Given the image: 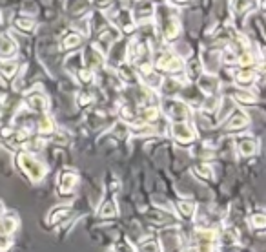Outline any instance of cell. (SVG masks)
<instances>
[{"label":"cell","instance_id":"cell-43","mask_svg":"<svg viewBox=\"0 0 266 252\" xmlns=\"http://www.w3.org/2000/svg\"><path fill=\"white\" fill-rule=\"evenodd\" d=\"M248 225H250L251 230H265L266 216L263 214V212H253V214L248 218Z\"/></svg>","mask_w":266,"mask_h":252},{"label":"cell","instance_id":"cell-52","mask_svg":"<svg viewBox=\"0 0 266 252\" xmlns=\"http://www.w3.org/2000/svg\"><path fill=\"white\" fill-rule=\"evenodd\" d=\"M108 252H115V251H113V249H110V251H108Z\"/></svg>","mask_w":266,"mask_h":252},{"label":"cell","instance_id":"cell-37","mask_svg":"<svg viewBox=\"0 0 266 252\" xmlns=\"http://www.w3.org/2000/svg\"><path fill=\"white\" fill-rule=\"evenodd\" d=\"M82 66H84L82 53H69L68 57H66V61H64V68H66V71L71 73L73 77L77 75V71L82 68Z\"/></svg>","mask_w":266,"mask_h":252},{"label":"cell","instance_id":"cell-16","mask_svg":"<svg viewBox=\"0 0 266 252\" xmlns=\"http://www.w3.org/2000/svg\"><path fill=\"white\" fill-rule=\"evenodd\" d=\"M177 99L183 101L190 110H201V104H203V101H204V95L199 92V88L195 84H184V88L181 90Z\"/></svg>","mask_w":266,"mask_h":252},{"label":"cell","instance_id":"cell-29","mask_svg":"<svg viewBox=\"0 0 266 252\" xmlns=\"http://www.w3.org/2000/svg\"><path fill=\"white\" fill-rule=\"evenodd\" d=\"M97 216H99V219H102V221H111V219H115V218L119 216V206L115 203V199L111 198L104 199L99 205V208H97Z\"/></svg>","mask_w":266,"mask_h":252},{"label":"cell","instance_id":"cell-19","mask_svg":"<svg viewBox=\"0 0 266 252\" xmlns=\"http://www.w3.org/2000/svg\"><path fill=\"white\" fill-rule=\"evenodd\" d=\"M35 132H37L38 139H51L53 134L57 132V124H55V119L49 114H40L37 117V122H35Z\"/></svg>","mask_w":266,"mask_h":252},{"label":"cell","instance_id":"cell-1","mask_svg":"<svg viewBox=\"0 0 266 252\" xmlns=\"http://www.w3.org/2000/svg\"><path fill=\"white\" fill-rule=\"evenodd\" d=\"M184 59L183 55L175 53V51H170V50H153V59H152V64H153V69L160 73L164 77H179L183 75L184 71Z\"/></svg>","mask_w":266,"mask_h":252},{"label":"cell","instance_id":"cell-46","mask_svg":"<svg viewBox=\"0 0 266 252\" xmlns=\"http://www.w3.org/2000/svg\"><path fill=\"white\" fill-rule=\"evenodd\" d=\"M111 249H113L115 252H137L135 251V247L129 243L128 239H121V241H117Z\"/></svg>","mask_w":266,"mask_h":252},{"label":"cell","instance_id":"cell-47","mask_svg":"<svg viewBox=\"0 0 266 252\" xmlns=\"http://www.w3.org/2000/svg\"><path fill=\"white\" fill-rule=\"evenodd\" d=\"M117 139H126L128 137V124H124V122H117L113 126V130H111Z\"/></svg>","mask_w":266,"mask_h":252},{"label":"cell","instance_id":"cell-49","mask_svg":"<svg viewBox=\"0 0 266 252\" xmlns=\"http://www.w3.org/2000/svg\"><path fill=\"white\" fill-rule=\"evenodd\" d=\"M170 8H188L190 2H168Z\"/></svg>","mask_w":266,"mask_h":252},{"label":"cell","instance_id":"cell-25","mask_svg":"<svg viewBox=\"0 0 266 252\" xmlns=\"http://www.w3.org/2000/svg\"><path fill=\"white\" fill-rule=\"evenodd\" d=\"M175 210H177V214L181 216L184 221H191L197 216V203L191 201V199H179L175 203Z\"/></svg>","mask_w":266,"mask_h":252},{"label":"cell","instance_id":"cell-6","mask_svg":"<svg viewBox=\"0 0 266 252\" xmlns=\"http://www.w3.org/2000/svg\"><path fill=\"white\" fill-rule=\"evenodd\" d=\"M250 126V115L246 114L241 108H235L232 114L222 121V132L224 134H230V135H241L244 132L248 130Z\"/></svg>","mask_w":266,"mask_h":252},{"label":"cell","instance_id":"cell-50","mask_svg":"<svg viewBox=\"0 0 266 252\" xmlns=\"http://www.w3.org/2000/svg\"><path fill=\"white\" fill-rule=\"evenodd\" d=\"M4 214H6V206H4V203L0 201V219L4 218Z\"/></svg>","mask_w":266,"mask_h":252},{"label":"cell","instance_id":"cell-45","mask_svg":"<svg viewBox=\"0 0 266 252\" xmlns=\"http://www.w3.org/2000/svg\"><path fill=\"white\" fill-rule=\"evenodd\" d=\"M51 141H53V145H57V146H68L69 145V134L66 130H57L53 134Z\"/></svg>","mask_w":266,"mask_h":252},{"label":"cell","instance_id":"cell-4","mask_svg":"<svg viewBox=\"0 0 266 252\" xmlns=\"http://www.w3.org/2000/svg\"><path fill=\"white\" fill-rule=\"evenodd\" d=\"M170 135L179 146H193L195 143H199V134L197 128L193 126V122H175L170 124Z\"/></svg>","mask_w":266,"mask_h":252},{"label":"cell","instance_id":"cell-30","mask_svg":"<svg viewBox=\"0 0 266 252\" xmlns=\"http://www.w3.org/2000/svg\"><path fill=\"white\" fill-rule=\"evenodd\" d=\"M20 227V219L15 214H4V218L0 219V236L11 237L16 232V229Z\"/></svg>","mask_w":266,"mask_h":252},{"label":"cell","instance_id":"cell-20","mask_svg":"<svg viewBox=\"0 0 266 252\" xmlns=\"http://www.w3.org/2000/svg\"><path fill=\"white\" fill-rule=\"evenodd\" d=\"M115 77L119 79L121 84H126V86H131L135 88L141 84V79H139V73L135 71V68L129 64V62H122L121 66L115 68Z\"/></svg>","mask_w":266,"mask_h":252},{"label":"cell","instance_id":"cell-26","mask_svg":"<svg viewBox=\"0 0 266 252\" xmlns=\"http://www.w3.org/2000/svg\"><path fill=\"white\" fill-rule=\"evenodd\" d=\"M13 28H15L16 31H20V33H24V35H33V33L37 31L38 24L37 20L30 15H16L15 18H13Z\"/></svg>","mask_w":266,"mask_h":252},{"label":"cell","instance_id":"cell-9","mask_svg":"<svg viewBox=\"0 0 266 252\" xmlns=\"http://www.w3.org/2000/svg\"><path fill=\"white\" fill-rule=\"evenodd\" d=\"M122 38L121 31L117 30L115 26H111V24H108L106 28H102V30L97 33V40L93 42V46L99 50L100 53H104V57H106L108 50L113 46L115 42H119Z\"/></svg>","mask_w":266,"mask_h":252},{"label":"cell","instance_id":"cell-7","mask_svg":"<svg viewBox=\"0 0 266 252\" xmlns=\"http://www.w3.org/2000/svg\"><path fill=\"white\" fill-rule=\"evenodd\" d=\"M155 28H157V33H159L160 44H172V42H175L179 38V35H181V31H183L181 20H179V17L175 15V13L166 17L164 24H159Z\"/></svg>","mask_w":266,"mask_h":252},{"label":"cell","instance_id":"cell-24","mask_svg":"<svg viewBox=\"0 0 266 252\" xmlns=\"http://www.w3.org/2000/svg\"><path fill=\"white\" fill-rule=\"evenodd\" d=\"M139 112V121L146 122V124H150V126H157L160 121V108L157 104H152V106H141L137 110Z\"/></svg>","mask_w":266,"mask_h":252},{"label":"cell","instance_id":"cell-40","mask_svg":"<svg viewBox=\"0 0 266 252\" xmlns=\"http://www.w3.org/2000/svg\"><path fill=\"white\" fill-rule=\"evenodd\" d=\"M191 153H195V157H199V163H208V161H212L215 157V152H213L212 148H208L204 146L203 143H195L193 148H191Z\"/></svg>","mask_w":266,"mask_h":252},{"label":"cell","instance_id":"cell-17","mask_svg":"<svg viewBox=\"0 0 266 252\" xmlns=\"http://www.w3.org/2000/svg\"><path fill=\"white\" fill-rule=\"evenodd\" d=\"M73 206L71 205H57L53 206L51 210H49V214H47L46 218V223H47V227H61L62 223H66L69 221L71 218H73Z\"/></svg>","mask_w":266,"mask_h":252},{"label":"cell","instance_id":"cell-3","mask_svg":"<svg viewBox=\"0 0 266 252\" xmlns=\"http://www.w3.org/2000/svg\"><path fill=\"white\" fill-rule=\"evenodd\" d=\"M159 108L160 114H164V117L170 119L172 124L191 121V110L181 99H160Z\"/></svg>","mask_w":266,"mask_h":252},{"label":"cell","instance_id":"cell-5","mask_svg":"<svg viewBox=\"0 0 266 252\" xmlns=\"http://www.w3.org/2000/svg\"><path fill=\"white\" fill-rule=\"evenodd\" d=\"M78 185H80L78 172H75L73 168H64L57 177V194L64 199L73 198L78 190Z\"/></svg>","mask_w":266,"mask_h":252},{"label":"cell","instance_id":"cell-11","mask_svg":"<svg viewBox=\"0 0 266 252\" xmlns=\"http://www.w3.org/2000/svg\"><path fill=\"white\" fill-rule=\"evenodd\" d=\"M133 9H129L131 11V17H133V20L137 26L141 24H146V22H153V18H155V4L153 2H135V4H129Z\"/></svg>","mask_w":266,"mask_h":252},{"label":"cell","instance_id":"cell-51","mask_svg":"<svg viewBox=\"0 0 266 252\" xmlns=\"http://www.w3.org/2000/svg\"><path fill=\"white\" fill-rule=\"evenodd\" d=\"M2 37H4V33H2V31H0V40H2Z\"/></svg>","mask_w":266,"mask_h":252},{"label":"cell","instance_id":"cell-12","mask_svg":"<svg viewBox=\"0 0 266 252\" xmlns=\"http://www.w3.org/2000/svg\"><path fill=\"white\" fill-rule=\"evenodd\" d=\"M82 62L84 66L88 69H92L93 73H99V71H102V69L106 68V57H104V53H100L93 44L84 50Z\"/></svg>","mask_w":266,"mask_h":252},{"label":"cell","instance_id":"cell-44","mask_svg":"<svg viewBox=\"0 0 266 252\" xmlns=\"http://www.w3.org/2000/svg\"><path fill=\"white\" fill-rule=\"evenodd\" d=\"M230 6L234 8V13H235V15L243 17V15H246L255 4H251V2H232Z\"/></svg>","mask_w":266,"mask_h":252},{"label":"cell","instance_id":"cell-35","mask_svg":"<svg viewBox=\"0 0 266 252\" xmlns=\"http://www.w3.org/2000/svg\"><path fill=\"white\" fill-rule=\"evenodd\" d=\"M137 252H162L160 241L155 236H144L137 243Z\"/></svg>","mask_w":266,"mask_h":252},{"label":"cell","instance_id":"cell-41","mask_svg":"<svg viewBox=\"0 0 266 252\" xmlns=\"http://www.w3.org/2000/svg\"><path fill=\"white\" fill-rule=\"evenodd\" d=\"M16 73H18V64L15 61L0 62V79L2 81H13Z\"/></svg>","mask_w":266,"mask_h":252},{"label":"cell","instance_id":"cell-22","mask_svg":"<svg viewBox=\"0 0 266 252\" xmlns=\"http://www.w3.org/2000/svg\"><path fill=\"white\" fill-rule=\"evenodd\" d=\"M239 243V230L235 227H226L217 230V245L222 251H234V247Z\"/></svg>","mask_w":266,"mask_h":252},{"label":"cell","instance_id":"cell-21","mask_svg":"<svg viewBox=\"0 0 266 252\" xmlns=\"http://www.w3.org/2000/svg\"><path fill=\"white\" fill-rule=\"evenodd\" d=\"M204 73V64L199 57H190L184 62V71L183 75L188 81V84H195L199 81V77Z\"/></svg>","mask_w":266,"mask_h":252},{"label":"cell","instance_id":"cell-34","mask_svg":"<svg viewBox=\"0 0 266 252\" xmlns=\"http://www.w3.org/2000/svg\"><path fill=\"white\" fill-rule=\"evenodd\" d=\"M162 81H164V77L160 75V73H157L155 69H152L150 73H146V75L141 77V86L148 88L150 92L159 93L160 86H162Z\"/></svg>","mask_w":266,"mask_h":252},{"label":"cell","instance_id":"cell-42","mask_svg":"<svg viewBox=\"0 0 266 252\" xmlns=\"http://www.w3.org/2000/svg\"><path fill=\"white\" fill-rule=\"evenodd\" d=\"M73 31H77L80 37H88L92 33V24H90V17H82L73 24Z\"/></svg>","mask_w":266,"mask_h":252},{"label":"cell","instance_id":"cell-14","mask_svg":"<svg viewBox=\"0 0 266 252\" xmlns=\"http://www.w3.org/2000/svg\"><path fill=\"white\" fill-rule=\"evenodd\" d=\"M226 92V97H228L234 104H239V106H255L259 102V97L251 90H239L235 86H230Z\"/></svg>","mask_w":266,"mask_h":252},{"label":"cell","instance_id":"cell-2","mask_svg":"<svg viewBox=\"0 0 266 252\" xmlns=\"http://www.w3.org/2000/svg\"><path fill=\"white\" fill-rule=\"evenodd\" d=\"M15 167L30 179L33 185L42 183L47 176V165L42 159H38L37 153L30 152H16L15 153Z\"/></svg>","mask_w":266,"mask_h":252},{"label":"cell","instance_id":"cell-53","mask_svg":"<svg viewBox=\"0 0 266 252\" xmlns=\"http://www.w3.org/2000/svg\"><path fill=\"white\" fill-rule=\"evenodd\" d=\"M0 110H2V106H0Z\"/></svg>","mask_w":266,"mask_h":252},{"label":"cell","instance_id":"cell-33","mask_svg":"<svg viewBox=\"0 0 266 252\" xmlns=\"http://www.w3.org/2000/svg\"><path fill=\"white\" fill-rule=\"evenodd\" d=\"M191 172L203 183H212L215 179V172H213V167L210 163H197V165H193Z\"/></svg>","mask_w":266,"mask_h":252},{"label":"cell","instance_id":"cell-28","mask_svg":"<svg viewBox=\"0 0 266 252\" xmlns=\"http://www.w3.org/2000/svg\"><path fill=\"white\" fill-rule=\"evenodd\" d=\"M139 108L131 102V101H124L121 102V106L117 108V114L121 117V122L124 124H131V122H135L139 119Z\"/></svg>","mask_w":266,"mask_h":252},{"label":"cell","instance_id":"cell-27","mask_svg":"<svg viewBox=\"0 0 266 252\" xmlns=\"http://www.w3.org/2000/svg\"><path fill=\"white\" fill-rule=\"evenodd\" d=\"M148 221L153 223V225H159V227H168V225H175L177 219H175V214H170V212H164V210H160V208H153L152 212L148 210Z\"/></svg>","mask_w":266,"mask_h":252},{"label":"cell","instance_id":"cell-13","mask_svg":"<svg viewBox=\"0 0 266 252\" xmlns=\"http://www.w3.org/2000/svg\"><path fill=\"white\" fill-rule=\"evenodd\" d=\"M195 86L199 88V92L203 93L204 97H210V95H219L220 90H222V83L220 79L215 73H203L199 77V81L195 83Z\"/></svg>","mask_w":266,"mask_h":252},{"label":"cell","instance_id":"cell-23","mask_svg":"<svg viewBox=\"0 0 266 252\" xmlns=\"http://www.w3.org/2000/svg\"><path fill=\"white\" fill-rule=\"evenodd\" d=\"M16 55H18V44H16V40L4 33V37L0 40V62L15 61Z\"/></svg>","mask_w":266,"mask_h":252},{"label":"cell","instance_id":"cell-36","mask_svg":"<svg viewBox=\"0 0 266 252\" xmlns=\"http://www.w3.org/2000/svg\"><path fill=\"white\" fill-rule=\"evenodd\" d=\"M261 64V61H257V55L250 50H246V51H241V53L237 55V61H235V66L239 68H255V64Z\"/></svg>","mask_w":266,"mask_h":252},{"label":"cell","instance_id":"cell-10","mask_svg":"<svg viewBox=\"0 0 266 252\" xmlns=\"http://www.w3.org/2000/svg\"><path fill=\"white\" fill-rule=\"evenodd\" d=\"M234 86L239 90H251L259 83V68H239L234 71Z\"/></svg>","mask_w":266,"mask_h":252},{"label":"cell","instance_id":"cell-15","mask_svg":"<svg viewBox=\"0 0 266 252\" xmlns=\"http://www.w3.org/2000/svg\"><path fill=\"white\" fill-rule=\"evenodd\" d=\"M186 84V79L184 75H179V77H164L162 81V86H160V97L162 99H177L181 90L184 88Z\"/></svg>","mask_w":266,"mask_h":252},{"label":"cell","instance_id":"cell-39","mask_svg":"<svg viewBox=\"0 0 266 252\" xmlns=\"http://www.w3.org/2000/svg\"><path fill=\"white\" fill-rule=\"evenodd\" d=\"M75 79L82 84L84 88H90V86H93V84L97 83V73H93L92 69H88L86 66H82V68L77 71Z\"/></svg>","mask_w":266,"mask_h":252},{"label":"cell","instance_id":"cell-32","mask_svg":"<svg viewBox=\"0 0 266 252\" xmlns=\"http://www.w3.org/2000/svg\"><path fill=\"white\" fill-rule=\"evenodd\" d=\"M157 134V126H150L142 121H135L128 124V135H133V137H146V135H153Z\"/></svg>","mask_w":266,"mask_h":252},{"label":"cell","instance_id":"cell-31","mask_svg":"<svg viewBox=\"0 0 266 252\" xmlns=\"http://www.w3.org/2000/svg\"><path fill=\"white\" fill-rule=\"evenodd\" d=\"M84 44V38L77 33V31L69 30L61 40V50L62 51H75L78 48H82Z\"/></svg>","mask_w":266,"mask_h":252},{"label":"cell","instance_id":"cell-18","mask_svg":"<svg viewBox=\"0 0 266 252\" xmlns=\"http://www.w3.org/2000/svg\"><path fill=\"white\" fill-rule=\"evenodd\" d=\"M235 148L241 157H253L259 150V141L250 134H241L235 137Z\"/></svg>","mask_w":266,"mask_h":252},{"label":"cell","instance_id":"cell-48","mask_svg":"<svg viewBox=\"0 0 266 252\" xmlns=\"http://www.w3.org/2000/svg\"><path fill=\"white\" fill-rule=\"evenodd\" d=\"M11 245H13L11 237L0 236V252H8L9 249H11Z\"/></svg>","mask_w":266,"mask_h":252},{"label":"cell","instance_id":"cell-38","mask_svg":"<svg viewBox=\"0 0 266 252\" xmlns=\"http://www.w3.org/2000/svg\"><path fill=\"white\" fill-rule=\"evenodd\" d=\"M93 102H95V93H93L92 88L78 90V93H77V106L80 110H86L88 106H92Z\"/></svg>","mask_w":266,"mask_h":252},{"label":"cell","instance_id":"cell-8","mask_svg":"<svg viewBox=\"0 0 266 252\" xmlns=\"http://www.w3.org/2000/svg\"><path fill=\"white\" fill-rule=\"evenodd\" d=\"M24 104H26V110L31 114H47L49 99L46 93L42 92V88H33V90H28L24 95Z\"/></svg>","mask_w":266,"mask_h":252}]
</instances>
